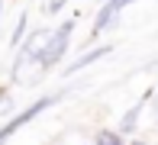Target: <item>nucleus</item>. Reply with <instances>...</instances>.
Instances as JSON below:
<instances>
[{
	"mask_svg": "<svg viewBox=\"0 0 158 145\" xmlns=\"http://www.w3.org/2000/svg\"><path fill=\"white\" fill-rule=\"evenodd\" d=\"M71 29H74V23L68 19V23H61V26H58V32H52V35H48L45 48H42V55H39L42 68H52L55 61H61L64 48H68V39H71Z\"/></svg>",
	"mask_w": 158,
	"mask_h": 145,
	"instance_id": "f257e3e1",
	"label": "nucleus"
},
{
	"mask_svg": "<svg viewBox=\"0 0 158 145\" xmlns=\"http://www.w3.org/2000/svg\"><path fill=\"white\" fill-rule=\"evenodd\" d=\"M106 52H110V48H106V45H100V48H94V52H87V55H81V58H77L74 64H68V68H64V74H74V71H81V68H87L90 61H97V58H103Z\"/></svg>",
	"mask_w": 158,
	"mask_h": 145,
	"instance_id": "f03ea898",
	"label": "nucleus"
},
{
	"mask_svg": "<svg viewBox=\"0 0 158 145\" xmlns=\"http://www.w3.org/2000/svg\"><path fill=\"white\" fill-rule=\"evenodd\" d=\"M97 145H123V139H119V135H113V132H100Z\"/></svg>",
	"mask_w": 158,
	"mask_h": 145,
	"instance_id": "7ed1b4c3",
	"label": "nucleus"
}]
</instances>
